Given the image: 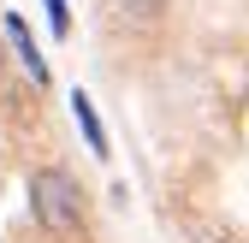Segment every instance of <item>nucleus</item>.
<instances>
[{
	"label": "nucleus",
	"instance_id": "1",
	"mask_svg": "<svg viewBox=\"0 0 249 243\" xmlns=\"http://www.w3.org/2000/svg\"><path fill=\"white\" fill-rule=\"evenodd\" d=\"M30 208H36V220L53 237H77L83 231V196H77V184L59 166H36L30 172Z\"/></svg>",
	"mask_w": 249,
	"mask_h": 243
},
{
	"label": "nucleus",
	"instance_id": "5",
	"mask_svg": "<svg viewBox=\"0 0 249 243\" xmlns=\"http://www.w3.org/2000/svg\"><path fill=\"white\" fill-rule=\"evenodd\" d=\"M119 6H124V12H131V18H154V12H160V6H166V0H119Z\"/></svg>",
	"mask_w": 249,
	"mask_h": 243
},
{
	"label": "nucleus",
	"instance_id": "4",
	"mask_svg": "<svg viewBox=\"0 0 249 243\" xmlns=\"http://www.w3.org/2000/svg\"><path fill=\"white\" fill-rule=\"evenodd\" d=\"M42 6H48V24H53V36H66V30H71V12H66V0H42Z\"/></svg>",
	"mask_w": 249,
	"mask_h": 243
},
{
	"label": "nucleus",
	"instance_id": "6",
	"mask_svg": "<svg viewBox=\"0 0 249 243\" xmlns=\"http://www.w3.org/2000/svg\"><path fill=\"white\" fill-rule=\"evenodd\" d=\"M190 243H231V237H220V231H208V226H196V231H190Z\"/></svg>",
	"mask_w": 249,
	"mask_h": 243
},
{
	"label": "nucleus",
	"instance_id": "3",
	"mask_svg": "<svg viewBox=\"0 0 249 243\" xmlns=\"http://www.w3.org/2000/svg\"><path fill=\"white\" fill-rule=\"evenodd\" d=\"M71 113H77V131H83V142H89V155H101V160H107V131H101V119H95V101H89L83 89L71 95Z\"/></svg>",
	"mask_w": 249,
	"mask_h": 243
},
{
	"label": "nucleus",
	"instance_id": "2",
	"mask_svg": "<svg viewBox=\"0 0 249 243\" xmlns=\"http://www.w3.org/2000/svg\"><path fill=\"white\" fill-rule=\"evenodd\" d=\"M6 36H12V48H18V59H24L30 83H48V59L36 53V42H30V30H24V18H18V12H6Z\"/></svg>",
	"mask_w": 249,
	"mask_h": 243
}]
</instances>
